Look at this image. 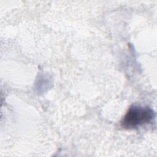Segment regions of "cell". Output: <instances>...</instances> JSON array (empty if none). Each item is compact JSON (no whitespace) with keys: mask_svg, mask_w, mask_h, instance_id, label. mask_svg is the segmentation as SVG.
Returning a JSON list of instances; mask_svg holds the SVG:
<instances>
[{"mask_svg":"<svg viewBox=\"0 0 157 157\" xmlns=\"http://www.w3.org/2000/svg\"><path fill=\"white\" fill-rule=\"evenodd\" d=\"M155 117L154 111L147 106H131L121 122L125 129H134L152 121Z\"/></svg>","mask_w":157,"mask_h":157,"instance_id":"6da1fadb","label":"cell"}]
</instances>
